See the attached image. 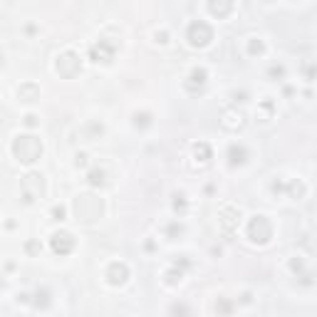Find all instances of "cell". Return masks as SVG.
Segmentation results:
<instances>
[{"mask_svg": "<svg viewBox=\"0 0 317 317\" xmlns=\"http://www.w3.org/2000/svg\"><path fill=\"white\" fill-rule=\"evenodd\" d=\"M12 154L22 164H35L42 156V141L32 134H22L12 141Z\"/></svg>", "mask_w": 317, "mask_h": 317, "instance_id": "cell-1", "label": "cell"}, {"mask_svg": "<svg viewBox=\"0 0 317 317\" xmlns=\"http://www.w3.org/2000/svg\"><path fill=\"white\" fill-rule=\"evenodd\" d=\"M186 40H189L191 47H206V45L213 40V30H211L208 22L193 20L189 25V30H186Z\"/></svg>", "mask_w": 317, "mask_h": 317, "instance_id": "cell-2", "label": "cell"}, {"mask_svg": "<svg viewBox=\"0 0 317 317\" xmlns=\"http://www.w3.org/2000/svg\"><path fill=\"white\" fill-rule=\"evenodd\" d=\"M248 238H251V243H258V246H265L273 238V226H270V221L265 216L251 218V223H248Z\"/></svg>", "mask_w": 317, "mask_h": 317, "instance_id": "cell-3", "label": "cell"}, {"mask_svg": "<svg viewBox=\"0 0 317 317\" xmlns=\"http://www.w3.org/2000/svg\"><path fill=\"white\" fill-rule=\"evenodd\" d=\"M55 69H57V74H60V77L72 79V77H77V74H79V69H82V60H79V55H77V52L67 50V52H62V55L57 57Z\"/></svg>", "mask_w": 317, "mask_h": 317, "instance_id": "cell-4", "label": "cell"}, {"mask_svg": "<svg viewBox=\"0 0 317 317\" xmlns=\"http://www.w3.org/2000/svg\"><path fill=\"white\" fill-rule=\"evenodd\" d=\"M114 55H117V45L112 40H99L89 47V60L92 62H102V64H109L114 62Z\"/></svg>", "mask_w": 317, "mask_h": 317, "instance_id": "cell-5", "label": "cell"}, {"mask_svg": "<svg viewBox=\"0 0 317 317\" xmlns=\"http://www.w3.org/2000/svg\"><path fill=\"white\" fill-rule=\"evenodd\" d=\"M22 191H25V201L32 203L37 196L45 193V181H42V174H27L22 179Z\"/></svg>", "mask_w": 317, "mask_h": 317, "instance_id": "cell-6", "label": "cell"}, {"mask_svg": "<svg viewBox=\"0 0 317 317\" xmlns=\"http://www.w3.org/2000/svg\"><path fill=\"white\" fill-rule=\"evenodd\" d=\"M50 248H52L57 255L72 253V251H74V236H72L69 231H57V233H52V238H50Z\"/></svg>", "mask_w": 317, "mask_h": 317, "instance_id": "cell-7", "label": "cell"}, {"mask_svg": "<svg viewBox=\"0 0 317 317\" xmlns=\"http://www.w3.org/2000/svg\"><path fill=\"white\" fill-rule=\"evenodd\" d=\"M218 223H221V228L226 233H233L238 228V223H241V211L236 206H223L218 211Z\"/></svg>", "mask_w": 317, "mask_h": 317, "instance_id": "cell-8", "label": "cell"}, {"mask_svg": "<svg viewBox=\"0 0 317 317\" xmlns=\"http://www.w3.org/2000/svg\"><path fill=\"white\" fill-rule=\"evenodd\" d=\"M221 124H223V129H228V131H238V129L246 127V117L238 109H228V112H223Z\"/></svg>", "mask_w": 317, "mask_h": 317, "instance_id": "cell-9", "label": "cell"}, {"mask_svg": "<svg viewBox=\"0 0 317 317\" xmlns=\"http://www.w3.org/2000/svg\"><path fill=\"white\" fill-rule=\"evenodd\" d=\"M129 278V268L124 263H112L109 268H107V280H109V285H124Z\"/></svg>", "mask_w": 317, "mask_h": 317, "instance_id": "cell-10", "label": "cell"}, {"mask_svg": "<svg viewBox=\"0 0 317 317\" xmlns=\"http://www.w3.org/2000/svg\"><path fill=\"white\" fill-rule=\"evenodd\" d=\"M248 159V149L243 144H231L228 146V164L231 166H243Z\"/></svg>", "mask_w": 317, "mask_h": 317, "instance_id": "cell-11", "label": "cell"}, {"mask_svg": "<svg viewBox=\"0 0 317 317\" xmlns=\"http://www.w3.org/2000/svg\"><path fill=\"white\" fill-rule=\"evenodd\" d=\"M17 99H20V102H35V99H40V87H37L35 82L20 84V87H17Z\"/></svg>", "mask_w": 317, "mask_h": 317, "instance_id": "cell-12", "label": "cell"}, {"mask_svg": "<svg viewBox=\"0 0 317 317\" xmlns=\"http://www.w3.org/2000/svg\"><path fill=\"white\" fill-rule=\"evenodd\" d=\"M206 79H208V72H206L203 67H193L189 79H186V87H189L191 92H196V89H201V87L206 84Z\"/></svg>", "mask_w": 317, "mask_h": 317, "instance_id": "cell-13", "label": "cell"}, {"mask_svg": "<svg viewBox=\"0 0 317 317\" xmlns=\"http://www.w3.org/2000/svg\"><path fill=\"white\" fill-rule=\"evenodd\" d=\"M208 10L216 17H226L233 10V0H208Z\"/></svg>", "mask_w": 317, "mask_h": 317, "instance_id": "cell-14", "label": "cell"}, {"mask_svg": "<svg viewBox=\"0 0 317 317\" xmlns=\"http://www.w3.org/2000/svg\"><path fill=\"white\" fill-rule=\"evenodd\" d=\"M193 156H196L198 164H208L211 156H213V151H211V146L206 141H198V144H193Z\"/></svg>", "mask_w": 317, "mask_h": 317, "instance_id": "cell-15", "label": "cell"}, {"mask_svg": "<svg viewBox=\"0 0 317 317\" xmlns=\"http://www.w3.org/2000/svg\"><path fill=\"white\" fill-rule=\"evenodd\" d=\"M87 184L94 186V189L104 186V171H102V169H92V171L87 174Z\"/></svg>", "mask_w": 317, "mask_h": 317, "instance_id": "cell-16", "label": "cell"}, {"mask_svg": "<svg viewBox=\"0 0 317 317\" xmlns=\"http://www.w3.org/2000/svg\"><path fill=\"white\" fill-rule=\"evenodd\" d=\"M104 134V127L99 124V122H89L87 124V141H94V139H99Z\"/></svg>", "mask_w": 317, "mask_h": 317, "instance_id": "cell-17", "label": "cell"}, {"mask_svg": "<svg viewBox=\"0 0 317 317\" xmlns=\"http://www.w3.org/2000/svg\"><path fill=\"white\" fill-rule=\"evenodd\" d=\"M149 124H151V114H149V112H141V114L136 112V114H134V127L146 129Z\"/></svg>", "mask_w": 317, "mask_h": 317, "instance_id": "cell-18", "label": "cell"}, {"mask_svg": "<svg viewBox=\"0 0 317 317\" xmlns=\"http://www.w3.org/2000/svg\"><path fill=\"white\" fill-rule=\"evenodd\" d=\"M270 117H273V104H270V102H263V104H260V112H258V119H260V122H268Z\"/></svg>", "mask_w": 317, "mask_h": 317, "instance_id": "cell-19", "label": "cell"}, {"mask_svg": "<svg viewBox=\"0 0 317 317\" xmlns=\"http://www.w3.org/2000/svg\"><path fill=\"white\" fill-rule=\"evenodd\" d=\"M248 52H251V55H263V52H265V47H263V42H260L258 37H253V40L248 42Z\"/></svg>", "mask_w": 317, "mask_h": 317, "instance_id": "cell-20", "label": "cell"}, {"mask_svg": "<svg viewBox=\"0 0 317 317\" xmlns=\"http://www.w3.org/2000/svg\"><path fill=\"white\" fill-rule=\"evenodd\" d=\"M303 193H305V186H303L300 181H293V184H290V196H293V198H300Z\"/></svg>", "mask_w": 317, "mask_h": 317, "instance_id": "cell-21", "label": "cell"}, {"mask_svg": "<svg viewBox=\"0 0 317 317\" xmlns=\"http://www.w3.org/2000/svg\"><path fill=\"white\" fill-rule=\"evenodd\" d=\"M181 275H184L181 270H169V273H166V278H169L166 283H169V285H176V283H181Z\"/></svg>", "mask_w": 317, "mask_h": 317, "instance_id": "cell-22", "label": "cell"}, {"mask_svg": "<svg viewBox=\"0 0 317 317\" xmlns=\"http://www.w3.org/2000/svg\"><path fill=\"white\" fill-rule=\"evenodd\" d=\"M64 213H67L64 206H55V208H52V218H55V221H64Z\"/></svg>", "mask_w": 317, "mask_h": 317, "instance_id": "cell-23", "label": "cell"}, {"mask_svg": "<svg viewBox=\"0 0 317 317\" xmlns=\"http://www.w3.org/2000/svg\"><path fill=\"white\" fill-rule=\"evenodd\" d=\"M74 166L79 169V166H87V154H77L74 156Z\"/></svg>", "mask_w": 317, "mask_h": 317, "instance_id": "cell-24", "label": "cell"}, {"mask_svg": "<svg viewBox=\"0 0 317 317\" xmlns=\"http://www.w3.org/2000/svg\"><path fill=\"white\" fill-rule=\"evenodd\" d=\"M25 251H27V253H37V251H42V246H40V243H35V241H30V243L25 246Z\"/></svg>", "mask_w": 317, "mask_h": 317, "instance_id": "cell-25", "label": "cell"}, {"mask_svg": "<svg viewBox=\"0 0 317 317\" xmlns=\"http://www.w3.org/2000/svg\"><path fill=\"white\" fill-rule=\"evenodd\" d=\"M166 231H169V236H176V233H181V231H184V228H181V226H179V223H171V226H169V228H166Z\"/></svg>", "mask_w": 317, "mask_h": 317, "instance_id": "cell-26", "label": "cell"}, {"mask_svg": "<svg viewBox=\"0 0 317 317\" xmlns=\"http://www.w3.org/2000/svg\"><path fill=\"white\" fill-rule=\"evenodd\" d=\"M25 124H27V127H35V124H37V117H35V114H27V117H25Z\"/></svg>", "mask_w": 317, "mask_h": 317, "instance_id": "cell-27", "label": "cell"}, {"mask_svg": "<svg viewBox=\"0 0 317 317\" xmlns=\"http://www.w3.org/2000/svg\"><path fill=\"white\" fill-rule=\"evenodd\" d=\"M216 310H221V313H231V305H228V303H221V305H216Z\"/></svg>", "mask_w": 317, "mask_h": 317, "instance_id": "cell-28", "label": "cell"}, {"mask_svg": "<svg viewBox=\"0 0 317 317\" xmlns=\"http://www.w3.org/2000/svg\"><path fill=\"white\" fill-rule=\"evenodd\" d=\"M174 206H176V208H184L186 203H184V198H181V196H176V201H174Z\"/></svg>", "mask_w": 317, "mask_h": 317, "instance_id": "cell-29", "label": "cell"}, {"mask_svg": "<svg viewBox=\"0 0 317 317\" xmlns=\"http://www.w3.org/2000/svg\"><path fill=\"white\" fill-rule=\"evenodd\" d=\"M270 74H273V77H275V74L280 77V74H283V67H273V69H270Z\"/></svg>", "mask_w": 317, "mask_h": 317, "instance_id": "cell-30", "label": "cell"}, {"mask_svg": "<svg viewBox=\"0 0 317 317\" xmlns=\"http://www.w3.org/2000/svg\"><path fill=\"white\" fill-rule=\"evenodd\" d=\"M0 288H2V278H0Z\"/></svg>", "mask_w": 317, "mask_h": 317, "instance_id": "cell-31", "label": "cell"}, {"mask_svg": "<svg viewBox=\"0 0 317 317\" xmlns=\"http://www.w3.org/2000/svg\"><path fill=\"white\" fill-rule=\"evenodd\" d=\"M0 62H2V57H0Z\"/></svg>", "mask_w": 317, "mask_h": 317, "instance_id": "cell-32", "label": "cell"}]
</instances>
